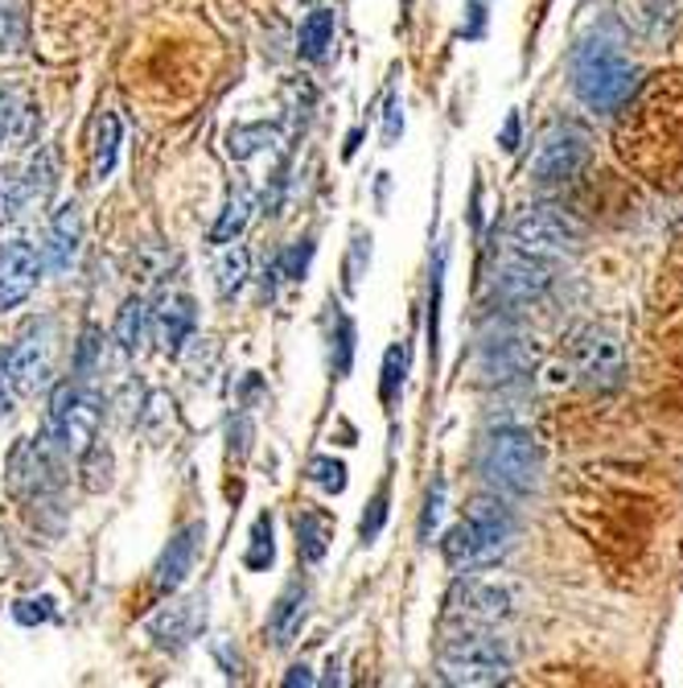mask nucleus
Returning a JSON list of instances; mask_svg holds the SVG:
<instances>
[{
  "label": "nucleus",
  "mask_w": 683,
  "mask_h": 688,
  "mask_svg": "<svg viewBox=\"0 0 683 688\" xmlns=\"http://www.w3.org/2000/svg\"><path fill=\"white\" fill-rule=\"evenodd\" d=\"M514 594L502 581L486 578H457L449 590V614L462 619L466 626H495L502 619H511Z\"/></svg>",
  "instance_id": "10"
},
{
  "label": "nucleus",
  "mask_w": 683,
  "mask_h": 688,
  "mask_svg": "<svg viewBox=\"0 0 683 688\" xmlns=\"http://www.w3.org/2000/svg\"><path fill=\"white\" fill-rule=\"evenodd\" d=\"M144 334H149V305L140 298H128L120 318H116V346L132 359V355H140V346H144Z\"/></svg>",
  "instance_id": "21"
},
{
  "label": "nucleus",
  "mask_w": 683,
  "mask_h": 688,
  "mask_svg": "<svg viewBox=\"0 0 683 688\" xmlns=\"http://www.w3.org/2000/svg\"><path fill=\"white\" fill-rule=\"evenodd\" d=\"M33 128H37V116L25 104V95L0 92V149L33 141Z\"/></svg>",
  "instance_id": "18"
},
{
  "label": "nucleus",
  "mask_w": 683,
  "mask_h": 688,
  "mask_svg": "<svg viewBox=\"0 0 683 688\" xmlns=\"http://www.w3.org/2000/svg\"><path fill=\"white\" fill-rule=\"evenodd\" d=\"M371 265V235H355L350 244V260H346V289L355 293L358 289V272Z\"/></svg>",
  "instance_id": "37"
},
{
  "label": "nucleus",
  "mask_w": 683,
  "mask_h": 688,
  "mask_svg": "<svg viewBox=\"0 0 683 688\" xmlns=\"http://www.w3.org/2000/svg\"><path fill=\"white\" fill-rule=\"evenodd\" d=\"M42 277V251L30 239L0 244V310H17Z\"/></svg>",
  "instance_id": "12"
},
{
  "label": "nucleus",
  "mask_w": 683,
  "mask_h": 688,
  "mask_svg": "<svg viewBox=\"0 0 683 688\" xmlns=\"http://www.w3.org/2000/svg\"><path fill=\"white\" fill-rule=\"evenodd\" d=\"M116 153H120V120H116V111H104L95 120V178L99 182L116 170Z\"/></svg>",
  "instance_id": "24"
},
{
  "label": "nucleus",
  "mask_w": 683,
  "mask_h": 688,
  "mask_svg": "<svg viewBox=\"0 0 683 688\" xmlns=\"http://www.w3.org/2000/svg\"><path fill=\"white\" fill-rule=\"evenodd\" d=\"M334 9H313L305 21H301V37H296V50H301V58H310V63H322L334 46Z\"/></svg>",
  "instance_id": "19"
},
{
  "label": "nucleus",
  "mask_w": 683,
  "mask_h": 688,
  "mask_svg": "<svg viewBox=\"0 0 683 688\" xmlns=\"http://www.w3.org/2000/svg\"><path fill=\"white\" fill-rule=\"evenodd\" d=\"M25 178V190H30V203L33 206H46L54 198V186H58V173H54V157L37 153L30 161V170L21 173Z\"/></svg>",
  "instance_id": "27"
},
{
  "label": "nucleus",
  "mask_w": 683,
  "mask_h": 688,
  "mask_svg": "<svg viewBox=\"0 0 683 688\" xmlns=\"http://www.w3.org/2000/svg\"><path fill=\"white\" fill-rule=\"evenodd\" d=\"M310 479L322 486L326 495H342V491H346V462H338V458H313Z\"/></svg>",
  "instance_id": "31"
},
{
  "label": "nucleus",
  "mask_w": 683,
  "mask_h": 688,
  "mask_svg": "<svg viewBox=\"0 0 683 688\" xmlns=\"http://www.w3.org/2000/svg\"><path fill=\"white\" fill-rule=\"evenodd\" d=\"M441 512H445V483H436L433 491H429V499H424V516H420V536H424V540H429V533L441 524Z\"/></svg>",
  "instance_id": "38"
},
{
  "label": "nucleus",
  "mask_w": 683,
  "mask_h": 688,
  "mask_svg": "<svg viewBox=\"0 0 683 688\" xmlns=\"http://www.w3.org/2000/svg\"><path fill=\"white\" fill-rule=\"evenodd\" d=\"M296 528V552H301V561L317 565L322 557H326L329 548V524L317 512H301V516L293 519Z\"/></svg>",
  "instance_id": "22"
},
{
  "label": "nucleus",
  "mask_w": 683,
  "mask_h": 688,
  "mask_svg": "<svg viewBox=\"0 0 683 688\" xmlns=\"http://www.w3.org/2000/svg\"><path fill=\"white\" fill-rule=\"evenodd\" d=\"M95 433H99V400H95V391L83 388V384L54 388L46 424V438L54 441V450L78 458L95 441Z\"/></svg>",
  "instance_id": "6"
},
{
  "label": "nucleus",
  "mask_w": 683,
  "mask_h": 688,
  "mask_svg": "<svg viewBox=\"0 0 683 688\" xmlns=\"http://www.w3.org/2000/svg\"><path fill=\"white\" fill-rule=\"evenodd\" d=\"M248 272H251L248 248H227L223 260H218V293H223V298H235V293L248 284Z\"/></svg>",
  "instance_id": "28"
},
{
  "label": "nucleus",
  "mask_w": 683,
  "mask_h": 688,
  "mask_svg": "<svg viewBox=\"0 0 683 688\" xmlns=\"http://www.w3.org/2000/svg\"><path fill=\"white\" fill-rule=\"evenodd\" d=\"M305 614H310V590H305V585H289V590L277 598L272 619H268V635H272V643H277V647H289V643L301 635Z\"/></svg>",
  "instance_id": "17"
},
{
  "label": "nucleus",
  "mask_w": 683,
  "mask_h": 688,
  "mask_svg": "<svg viewBox=\"0 0 683 688\" xmlns=\"http://www.w3.org/2000/svg\"><path fill=\"white\" fill-rule=\"evenodd\" d=\"M305 4H310V0H305Z\"/></svg>",
  "instance_id": "43"
},
{
  "label": "nucleus",
  "mask_w": 683,
  "mask_h": 688,
  "mask_svg": "<svg viewBox=\"0 0 683 688\" xmlns=\"http://www.w3.org/2000/svg\"><path fill=\"white\" fill-rule=\"evenodd\" d=\"M284 685H313V676H310V668H293V673L284 676Z\"/></svg>",
  "instance_id": "42"
},
{
  "label": "nucleus",
  "mask_w": 683,
  "mask_h": 688,
  "mask_svg": "<svg viewBox=\"0 0 683 688\" xmlns=\"http://www.w3.org/2000/svg\"><path fill=\"white\" fill-rule=\"evenodd\" d=\"M573 367L581 384L593 391H614L626 379V346L614 330L589 326L573 346Z\"/></svg>",
  "instance_id": "8"
},
{
  "label": "nucleus",
  "mask_w": 683,
  "mask_h": 688,
  "mask_svg": "<svg viewBox=\"0 0 683 688\" xmlns=\"http://www.w3.org/2000/svg\"><path fill=\"white\" fill-rule=\"evenodd\" d=\"M514 251H528L535 260H560V256H573L585 244V227L564 215L560 206H531L523 211L511 227Z\"/></svg>",
  "instance_id": "5"
},
{
  "label": "nucleus",
  "mask_w": 683,
  "mask_h": 688,
  "mask_svg": "<svg viewBox=\"0 0 683 688\" xmlns=\"http://www.w3.org/2000/svg\"><path fill=\"white\" fill-rule=\"evenodd\" d=\"M78 244H83V215H78V203H63L50 219V239H46V265L54 272H66L75 265Z\"/></svg>",
  "instance_id": "16"
},
{
  "label": "nucleus",
  "mask_w": 683,
  "mask_h": 688,
  "mask_svg": "<svg viewBox=\"0 0 683 688\" xmlns=\"http://www.w3.org/2000/svg\"><path fill=\"white\" fill-rule=\"evenodd\" d=\"M4 379L17 396H37L50 388L54 376V326L50 322H33L21 338H17L4 355H0Z\"/></svg>",
  "instance_id": "7"
},
{
  "label": "nucleus",
  "mask_w": 683,
  "mask_h": 688,
  "mask_svg": "<svg viewBox=\"0 0 683 688\" xmlns=\"http://www.w3.org/2000/svg\"><path fill=\"white\" fill-rule=\"evenodd\" d=\"M194 322H198V310H194V301L186 293H165L156 301V310H149V330H153L156 346L165 355H177L186 346V338L194 334Z\"/></svg>",
  "instance_id": "13"
},
{
  "label": "nucleus",
  "mask_w": 683,
  "mask_h": 688,
  "mask_svg": "<svg viewBox=\"0 0 683 688\" xmlns=\"http://www.w3.org/2000/svg\"><path fill=\"white\" fill-rule=\"evenodd\" d=\"M25 46V13H21V0H0V50H17Z\"/></svg>",
  "instance_id": "30"
},
{
  "label": "nucleus",
  "mask_w": 683,
  "mask_h": 688,
  "mask_svg": "<svg viewBox=\"0 0 683 688\" xmlns=\"http://www.w3.org/2000/svg\"><path fill=\"white\" fill-rule=\"evenodd\" d=\"M498 144H502V153H514V149H519V111L507 116V125L498 132Z\"/></svg>",
  "instance_id": "41"
},
{
  "label": "nucleus",
  "mask_w": 683,
  "mask_h": 688,
  "mask_svg": "<svg viewBox=\"0 0 683 688\" xmlns=\"http://www.w3.org/2000/svg\"><path fill=\"white\" fill-rule=\"evenodd\" d=\"M585 161H589V137L573 125H556L552 132H544V141L535 149L531 182L564 186V182H573L576 173L585 170Z\"/></svg>",
  "instance_id": "9"
},
{
  "label": "nucleus",
  "mask_w": 683,
  "mask_h": 688,
  "mask_svg": "<svg viewBox=\"0 0 683 688\" xmlns=\"http://www.w3.org/2000/svg\"><path fill=\"white\" fill-rule=\"evenodd\" d=\"M548 289H552V268H548V260H535L528 251L507 256L495 272V293L507 305H531V301L544 298Z\"/></svg>",
  "instance_id": "11"
},
{
  "label": "nucleus",
  "mask_w": 683,
  "mask_h": 688,
  "mask_svg": "<svg viewBox=\"0 0 683 688\" xmlns=\"http://www.w3.org/2000/svg\"><path fill=\"white\" fill-rule=\"evenodd\" d=\"M83 486L91 491V495H99V491H108L111 486V450L104 445V441H91L87 450H83Z\"/></svg>",
  "instance_id": "26"
},
{
  "label": "nucleus",
  "mask_w": 683,
  "mask_h": 688,
  "mask_svg": "<svg viewBox=\"0 0 683 688\" xmlns=\"http://www.w3.org/2000/svg\"><path fill=\"white\" fill-rule=\"evenodd\" d=\"M511 647L490 635L486 626H466L441 643V673L449 685H498L511 676Z\"/></svg>",
  "instance_id": "4"
},
{
  "label": "nucleus",
  "mask_w": 683,
  "mask_h": 688,
  "mask_svg": "<svg viewBox=\"0 0 683 688\" xmlns=\"http://www.w3.org/2000/svg\"><path fill=\"white\" fill-rule=\"evenodd\" d=\"M478 470L495 491L523 499L531 491H540L544 458H540V445L531 441V433H523V429H495L490 438L481 441Z\"/></svg>",
  "instance_id": "3"
},
{
  "label": "nucleus",
  "mask_w": 683,
  "mask_h": 688,
  "mask_svg": "<svg viewBox=\"0 0 683 688\" xmlns=\"http://www.w3.org/2000/svg\"><path fill=\"white\" fill-rule=\"evenodd\" d=\"M33 211L30 190H25V178L13 170H0V227L9 223H21Z\"/></svg>",
  "instance_id": "25"
},
{
  "label": "nucleus",
  "mask_w": 683,
  "mask_h": 688,
  "mask_svg": "<svg viewBox=\"0 0 683 688\" xmlns=\"http://www.w3.org/2000/svg\"><path fill=\"white\" fill-rule=\"evenodd\" d=\"M573 92L593 111H621L638 92V66L609 42H581L573 54Z\"/></svg>",
  "instance_id": "2"
},
{
  "label": "nucleus",
  "mask_w": 683,
  "mask_h": 688,
  "mask_svg": "<svg viewBox=\"0 0 683 688\" xmlns=\"http://www.w3.org/2000/svg\"><path fill=\"white\" fill-rule=\"evenodd\" d=\"M251 424H248V417H239V421H231V454H248V445H251Z\"/></svg>",
  "instance_id": "40"
},
{
  "label": "nucleus",
  "mask_w": 683,
  "mask_h": 688,
  "mask_svg": "<svg viewBox=\"0 0 683 688\" xmlns=\"http://www.w3.org/2000/svg\"><path fill=\"white\" fill-rule=\"evenodd\" d=\"M514 545V516L507 512V503L498 495H481L469 503V516L462 524H453L445 536V561L453 569H490L498 565Z\"/></svg>",
  "instance_id": "1"
},
{
  "label": "nucleus",
  "mask_w": 683,
  "mask_h": 688,
  "mask_svg": "<svg viewBox=\"0 0 683 688\" xmlns=\"http://www.w3.org/2000/svg\"><path fill=\"white\" fill-rule=\"evenodd\" d=\"M404 132V108H400V95H388V111H383V144H395Z\"/></svg>",
  "instance_id": "39"
},
{
  "label": "nucleus",
  "mask_w": 683,
  "mask_h": 688,
  "mask_svg": "<svg viewBox=\"0 0 683 688\" xmlns=\"http://www.w3.org/2000/svg\"><path fill=\"white\" fill-rule=\"evenodd\" d=\"M13 619L21 626H37V623H50L54 619V598L42 594V598H21L13 606Z\"/></svg>",
  "instance_id": "35"
},
{
  "label": "nucleus",
  "mask_w": 683,
  "mask_h": 688,
  "mask_svg": "<svg viewBox=\"0 0 683 688\" xmlns=\"http://www.w3.org/2000/svg\"><path fill=\"white\" fill-rule=\"evenodd\" d=\"M404 372H408V351L404 346H391L388 359H383V405H395V396L404 388Z\"/></svg>",
  "instance_id": "33"
},
{
  "label": "nucleus",
  "mask_w": 683,
  "mask_h": 688,
  "mask_svg": "<svg viewBox=\"0 0 683 688\" xmlns=\"http://www.w3.org/2000/svg\"><path fill=\"white\" fill-rule=\"evenodd\" d=\"M280 128L277 125H235L227 132V153L235 161H251L256 153H264V149H280Z\"/></svg>",
  "instance_id": "20"
},
{
  "label": "nucleus",
  "mask_w": 683,
  "mask_h": 688,
  "mask_svg": "<svg viewBox=\"0 0 683 688\" xmlns=\"http://www.w3.org/2000/svg\"><path fill=\"white\" fill-rule=\"evenodd\" d=\"M198 540H203V524H186V528L165 545L161 561H156V594H173V590L189 578L194 557H198Z\"/></svg>",
  "instance_id": "14"
},
{
  "label": "nucleus",
  "mask_w": 683,
  "mask_h": 688,
  "mask_svg": "<svg viewBox=\"0 0 683 688\" xmlns=\"http://www.w3.org/2000/svg\"><path fill=\"white\" fill-rule=\"evenodd\" d=\"M206 611L203 598H186V602H170L161 614L149 619V635H153L161 647H186L194 639V631L203 626Z\"/></svg>",
  "instance_id": "15"
},
{
  "label": "nucleus",
  "mask_w": 683,
  "mask_h": 688,
  "mask_svg": "<svg viewBox=\"0 0 683 688\" xmlns=\"http://www.w3.org/2000/svg\"><path fill=\"white\" fill-rule=\"evenodd\" d=\"M350 355H355V322L338 318V338H334V376L350 372Z\"/></svg>",
  "instance_id": "36"
},
{
  "label": "nucleus",
  "mask_w": 683,
  "mask_h": 688,
  "mask_svg": "<svg viewBox=\"0 0 683 688\" xmlns=\"http://www.w3.org/2000/svg\"><path fill=\"white\" fill-rule=\"evenodd\" d=\"M277 561V540H272V516H260L256 524H251V545L248 552H243V565L248 569H268V565Z\"/></svg>",
  "instance_id": "29"
},
{
  "label": "nucleus",
  "mask_w": 683,
  "mask_h": 688,
  "mask_svg": "<svg viewBox=\"0 0 683 688\" xmlns=\"http://www.w3.org/2000/svg\"><path fill=\"white\" fill-rule=\"evenodd\" d=\"M104 367V343H99V330H83V343H78V355H75V372L78 379H91L95 372Z\"/></svg>",
  "instance_id": "32"
},
{
  "label": "nucleus",
  "mask_w": 683,
  "mask_h": 688,
  "mask_svg": "<svg viewBox=\"0 0 683 688\" xmlns=\"http://www.w3.org/2000/svg\"><path fill=\"white\" fill-rule=\"evenodd\" d=\"M383 524H388V491H379V495L367 503L362 524H358V540H362V545H371L375 536L383 533Z\"/></svg>",
  "instance_id": "34"
},
{
  "label": "nucleus",
  "mask_w": 683,
  "mask_h": 688,
  "mask_svg": "<svg viewBox=\"0 0 683 688\" xmlns=\"http://www.w3.org/2000/svg\"><path fill=\"white\" fill-rule=\"evenodd\" d=\"M251 206H256L251 190H231V198H227V206H223V215H218V223L210 227V244H231L235 235L248 227Z\"/></svg>",
  "instance_id": "23"
}]
</instances>
